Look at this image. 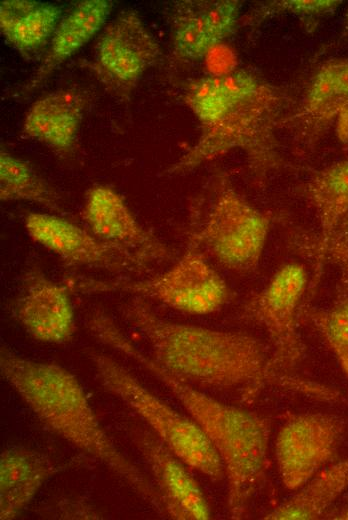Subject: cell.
I'll return each instance as SVG.
<instances>
[{"mask_svg": "<svg viewBox=\"0 0 348 520\" xmlns=\"http://www.w3.org/2000/svg\"><path fill=\"white\" fill-rule=\"evenodd\" d=\"M342 3L337 0H282L264 3L255 8L242 25H257L265 19L280 15L322 16L334 12Z\"/></svg>", "mask_w": 348, "mask_h": 520, "instance_id": "obj_26", "label": "cell"}, {"mask_svg": "<svg viewBox=\"0 0 348 520\" xmlns=\"http://www.w3.org/2000/svg\"><path fill=\"white\" fill-rule=\"evenodd\" d=\"M82 218L98 238L137 253L153 264L173 258V250L136 219L113 188L95 185L85 195Z\"/></svg>", "mask_w": 348, "mask_h": 520, "instance_id": "obj_15", "label": "cell"}, {"mask_svg": "<svg viewBox=\"0 0 348 520\" xmlns=\"http://www.w3.org/2000/svg\"><path fill=\"white\" fill-rule=\"evenodd\" d=\"M91 334L149 370L179 401L217 452L227 482V509L241 519L262 483L268 465V418L219 401L166 372L122 333L104 312L88 322Z\"/></svg>", "mask_w": 348, "mask_h": 520, "instance_id": "obj_3", "label": "cell"}, {"mask_svg": "<svg viewBox=\"0 0 348 520\" xmlns=\"http://www.w3.org/2000/svg\"><path fill=\"white\" fill-rule=\"evenodd\" d=\"M270 229L271 217L219 173L194 204L187 241L225 269L248 275L259 267Z\"/></svg>", "mask_w": 348, "mask_h": 520, "instance_id": "obj_5", "label": "cell"}, {"mask_svg": "<svg viewBox=\"0 0 348 520\" xmlns=\"http://www.w3.org/2000/svg\"><path fill=\"white\" fill-rule=\"evenodd\" d=\"M120 311L146 340L150 357L194 387L240 390L245 399L266 385L315 393V382L276 371L271 349L253 335L170 321L138 297H130Z\"/></svg>", "mask_w": 348, "mask_h": 520, "instance_id": "obj_2", "label": "cell"}, {"mask_svg": "<svg viewBox=\"0 0 348 520\" xmlns=\"http://www.w3.org/2000/svg\"><path fill=\"white\" fill-rule=\"evenodd\" d=\"M304 196L315 215L319 232L312 238L296 235L295 245L319 247L348 213V158L316 171L304 186Z\"/></svg>", "mask_w": 348, "mask_h": 520, "instance_id": "obj_20", "label": "cell"}, {"mask_svg": "<svg viewBox=\"0 0 348 520\" xmlns=\"http://www.w3.org/2000/svg\"><path fill=\"white\" fill-rule=\"evenodd\" d=\"M335 133L340 142L348 145V109L335 122Z\"/></svg>", "mask_w": 348, "mask_h": 520, "instance_id": "obj_27", "label": "cell"}, {"mask_svg": "<svg viewBox=\"0 0 348 520\" xmlns=\"http://www.w3.org/2000/svg\"><path fill=\"white\" fill-rule=\"evenodd\" d=\"M343 419L327 413L290 415L274 442V456L282 484L298 490L335 458L344 433Z\"/></svg>", "mask_w": 348, "mask_h": 520, "instance_id": "obj_11", "label": "cell"}, {"mask_svg": "<svg viewBox=\"0 0 348 520\" xmlns=\"http://www.w3.org/2000/svg\"><path fill=\"white\" fill-rule=\"evenodd\" d=\"M145 428L130 425L129 437L156 480L165 514L174 519H210L209 503L199 483L188 470V465Z\"/></svg>", "mask_w": 348, "mask_h": 520, "instance_id": "obj_13", "label": "cell"}, {"mask_svg": "<svg viewBox=\"0 0 348 520\" xmlns=\"http://www.w3.org/2000/svg\"><path fill=\"white\" fill-rule=\"evenodd\" d=\"M344 34L348 36V10H347L346 17H345Z\"/></svg>", "mask_w": 348, "mask_h": 520, "instance_id": "obj_28", "label": "cell"}, {"mask_svg": "<svg viewBox=\"0 0 348 520\" xmlns=\"http://www.w3.org/2000/svg\"><path fill=\"white\" fill-rule=\"evenodd\" d=\"M0 373L48 428L105 465L165 514L159 490L112 442L73 373L58 364L21 356L6 346L0 349Z\"/></svg>", "mask_w": 348, "mask_h": 520, "instance_id": "obj_4", "label": "cell"}, {"mask_svg": "<svg viewBox=\"0 0 348 520\" xmlns=\"http://www.w3.org/2000/svg\"><path fill=\"white\" fill-rule=\"evenodd\" d=\"M160 57V45L140 15L125 9L101 29L86 65L107 91L129 100Z\"/></svg>", "mask_w": 348, "mask_h": 520, "instance_id": "obj_8", "label": "cell"}, {"mask_svg": "<svg viewBox=\"0 0 348 520\" xmlns=\"http://www.w3.org/2000/svg\"><path fill=\"white\" fill-rule=\"evenodd\" d=\"M347 109L348 58L327 60L313 73L292 118L302 145H314Z\"/></svg>", "mask_w": 348, "mask_h": 520, "instance_id": "obj_16", "label": "cell"}, {"mask_svg": "<svg viewBox=\"0 0 348 520\" xmlns=\"http://www.w3.org/2000/svg\"><path fill=\"white\" fill-rule=\"evenodd\" d=\"M183 99L201 125L200 135L166 173L179 175L233 151L242 152L253 178L264 183L283 165L277 130L288 97L245 69L189 82Z\"/></svg>", "mask_w": 348, "mask_h": 520, "instance_id": "obj_1", "label": "cell"}, {"mask_svg": "<svg viewBox=\"0 0 348 520\" xmlns=\"http://www.w3.org/2000/svg\"><path fill=\"white\" fill-rule=\"evenodd\" d=\"M26 233L35 243L68 265L100 269L112 274H143L153 263L132 251L112 245L53 213L30 212Z\"/></svg>", "mask_w": 348, "mask_h": 520, "instance_id": "obj_10", "label": "cell"}, {"mask_svg": "<svg viewBox=\"0 0 348 520\" xmlns=\"http://www.w3.org/2000/svg\"><path fill=\"white\" fill-rule=\"evenodd\" d=\"M238 0H183L169 10L170 59L187 65L201 61L230 37L241 22Z\"/></svg>", "mask_w": 348, "mask_h": 520, "instance_id": "obj_12", "label": "cell"}, {"mask_svg": "<svg viewBox=\"0 0 348 520\" xmlns=\"http://www.w3.org/2000/svg\"><path fill=\"white\" fill-rule=\"evenodd\" d=\"M62 9L35 0H5L0 3V30L24 57L43 49L61 21Z\"/></svg>", "mask_w": 348, "mask_h": 520, "instance_id": "obj_21", "label": "cell"}, {"mask_svg": "<svg viewBox=\"0 0 348 520\" xmlns=\"http://www.w3.org/2000/svg\"><path fill=\"white\" fill-rule=\"evenodd\" d=\"M0 199L36 203L50 212L61 213L60 196L27 161L1 148Z\"/></svg>", "mask_w": 348, "mask_h": 520, "instance_id": "obj_23", "label": "cell"}, {"mask_svg": "<svg viewBox=\"0 0 348 520\" xmlns=\"http://www.w3.org/2000/svg\"><path fill=\"white\" fill-rule=\"evenodd\" d=\"M89 357L101 386L135 412L188 467L213 482L225 478L217 452L190 416L182 415L152 393L111 356L92 350Z\"/></svg>", "mask_w": 348, "mask_h": 520, "instance_id": "obj_7", "label": "cell"}, {"mask_svg": "<svg viewBox=\"0 0 348 520\" xmlns=\"http://www.w3.org/2000/svg\"><path fill=\"white\" fill-rule=\"evenodd\" d=\"M307 287L304 265L288 262L275 271L244 307V316L268 335L272 365L280 373H289L303 356L297 320Z\"/></svg>", "mask_w": 348, "mask_h": 520, "instance_id": "obj_9", "label": "cell"}, {"mask_svg": "<svg viewBox=\"0 0 348 520\" xmlns=\"http://www.w3.org/2000/svg\"><path fill=\"white\" fill-rule=\"evenodd\" d=\"M305 316L319 332L348 376V293L336 295L324 310H308Z\"/></svg>", "mask_w": 348, "mask_h": 520, "instance_id": "obj_24", "label": "cell"}, {"mask_svg": "<svg viewBox=\"0 0 348 520\" xmlns=\"http://www.w3.org/2000/svg\"><path fill=\"white\" fill-rule=\"evenodd\" d=\"M347 489L348 457L322 468L295 494L265 514L263 519H318Z\"/></svg>", "mask_w": 348, "mask_h": 520, "instance_id": "obj_22", "label": "cell"}, {"mask_svg": "<svg viewBox=\"0 0 348 520\" xmlns=\"http://www.w3.org/2000/svg\"><path fill=\"white\" fill-rule=\"evenodd\" d=\"M71 290L47 276L39 267L29 268L14 304V317L35 340L65 344L76 331Z\"/></svg>", "mask_w": 348, "mask_h": 520, "instance_id": "obj_14", "label": "cell"}, {"mask_svg": "<svg viewBox=\"0 0 348 520\" xmlns=\"http://www.w3.org/2000/svg\"><path fill=\"white\" fill-rule=\"evenodd\" d=\"M64 283L80 294L123 293L129 297L154 300L174 310L191 315L219 311L231 298V290L193 242L187 241L180 257L163 272L146 278L95 279L69 276Z\"/></svg>", "mask_w": 348, "mask_h": 520, "instance_id": "obj_6", "label": "cell"}, {"mask_svg": "<svg viewBox=\"0 0 348 520\" xmlns=\"http://www.w3.org/2000/svg\"><path fill=\"white\" fill-rule=\"evenodd\" d=\"M112 7L109 0H85L62 17L41 63L22 86L20 95H29L40 88L59 66L97 35Z\"/></svg>", "mask_w": 348, "mask_h": 520, "instance_id": "obj_18", "label": "cell"}, {"mask_svg": "<svg viewBox=\"0 0 348 520\" xmlns=\"http://www.w3.org/2000/svg\"><path fill=\"white\" fill-rule=\"evenodd\" d=\"M88 101L87 94L76 89L47 93L28 109L22 131L54 151L69 155L75 149Z\"/></svg>", "mask_w": 348, "mask_h": 520, "instance_id": "obj_17", "label": "cell"}, {"mask_svg": "<svg viewBox=\"0 0 348 520\" xmlns=\"http://www.w3.org/2000/svg\"><path fill=\"white\" fill-rule=\"evenodd\" d=\"M58 471L39 451L24 446L6 448L0 456V518L18 517Z\"/></svg>", "mask_w": 348, "mask_h": 520, "instance_id": "obj_19", "label": "cell"}, {"mask_svg": "<svg viewBox=\"0 0 348 520\" xmlns=\"http://www.w3.org/2000/svg\"><path fill=\"white\" fill-rule=\"evenodd\" d=\"M296 246L301 253L314 259L318 269L325 263L334 265L339 272L336 295L348 293V213L322 246Z\"/></svg>", "mask_w": 348, "mask_h": 520, "instance_id": "obj_25", "label": "cell"}]
</instances>
